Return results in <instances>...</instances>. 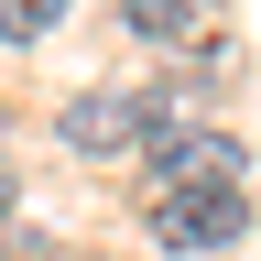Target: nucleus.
Instances as JSON below:
<instances>
[{
  "mask_svg": "<svg viewBox=\"0 0 261 261\" xmlns=\"http://www.w3.org/2000/svg\"><path fill=\"white\" fill-rule=\"evenodd\" d=\"M240 228H250L240 185H163V196H152V240H163V250H228Z\"/></svg>",
  "mask_w": 261,
  "mask_h": 261,
  "instance_id": "1",
  "label": "nucleus"
},
{
  "mask_svg": "<svg viewBox=\"0 0 261 261\" xmlns=\"http://www.w3.org/2000/svg\"><path fill=\"white\" fill-rule=\"evenodd\" d=\"M55 130H65V152H130V142L152 130V109H142V98H109V87H87V98H76V109H65Z\"/></svg>",
  "mask_w": 261,
  "mask_h": 261,
  "instance_id": "2",
  "label": "nucleus"
},
{
  "mask_svg": "<svg viewBox=\"0 0 261 261\" xmlns=\"http://www.w3.org/2000/svg\"><path fill=\"white\" fill-rule=\"evenodd\" d=\"M120 22L152 33V44H174V55H207L218 44V11H207V0H120Z\"/></svg>",
  "mask_w": 261,
  "mask_h": 261,
  "instance_id": "3",
  "label": "nucleus"
},
{
  "mask_svg": "<svg viewBox=\"0 0 261 261\" xmlns=\"http://www.w3.org/2000/svg\"><path fill=\"white\" fill-rule=\"evenodd\" d=\"M65 0H0V44H33V33H55Z\"/></svg>",
  "mask_w": 261,
  "mask_h": 261,
  "instance_id": "4",
  "label": "nucleus"
},
{
  "mask_svg": "<svg viewBox=\"0 0 261 261\" xmlns=\"http://www.w3.org/2000/svg\"><path fill=\"white\" fill-rule=\"evenodd\" d=\"M22 207V174H11V142H0V218Z\"/></svg>",
  "mask_w": 261,
  "mask_h": 261,
  "instance_id": "5",
  "label": "nucleus"
}]
</instances>
